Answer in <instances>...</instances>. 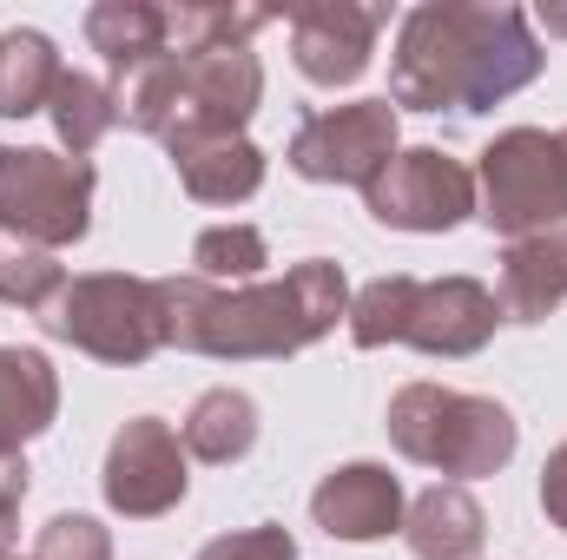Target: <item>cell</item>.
Segmentation results:
<instances>
[{
    "label": "cell",
    "mask_w": 567,
    "mask_h": 560,
    "mask_svg": "<svg viewBox=\"0 0 567 560\" xmlns=\"http://www.w3.org/2000/svg\"><path fill=\"white\" fill-rule=\"evenodd\" d=\"M548 66L522 7L423 0L396 27L390 53V106L403 113H495Z\"/></svg>",
    "instance_id": "1"
},
{
    "label": "cell",
    "mask_w": 567,
    "mask_h": 560,
    "mask_svg": "<svg viewBox=\"0 0 567 560\" xmlns=\"http://www.w3.org/2000/svg\"><path fill=\"white\" fill-rule=\"evenodd\" d=\"M165 297V343L218 363H271L323 343L337 317H350V278L330 258H303L278 283H225L205 278H158Z\"/></svg>",
    "instance_id": "2"
},
{
    "label": "cell",
    "mask_w": 567,
    "mask_h": 560,
    "mask_svg": "<svg viewBox=\"0 0 567 560\" xmlns=\"http://www.w3.org/2000/svg\"><path fill=\"white\" fill-rule=\"evenodd\" d=\"M502 303L482 278H377L350 297V343L383 350L410 343L423 356H475L488 350Z\"/></svg>",
    "instance_id": "3"
},
{
    "label": "cell",
    "mask_w": 567,
    "mask_h": 560,
    "mask_svg": "<svg viewBox=\"0 0 567 560\" xmlns=\"http://www.w3.org/2000/svg\"><path fill=\"white\" fill-rule=\"evenodd\" d=\"M390 442L435 475L475 481V475H502L515 462L522 428L495 396H468V390H442V383H403L390 396Z\"/></svg>",
    "instance_id": "4"
},
{
    "label": "cell",
    "mask_w": 567,
    "mask_h": 560,
    "mask_svg": "<svg viewBox=\"0 0 567 560\" xmlns=\"http://www.w3.org/2000/svg\"><path fill=\"white\" fill-rule=\"evenodd\" d=\"M475 218L488 231H502L508 245L522 238H548L567 225V126H508L482 145L475 165Z\"/></svg>",
    "instance_id": "5"
},
{
    "label": "cell",
    "mask_w": 567,
    "mask_h": 560,
    "mask_svg": "<svg viewBox=\"0 0 567 560\" xmlns=\"http://www.w3.org/2000/svg\"><path fill=\"white\" fill-rule=\"evenodd\" d=\"M47 330L100 363H152L165 350V297L158 278H126V271H86L66 278L60 303L47 310Z\"/></svg>",
    "instance_id": "6"
},
{
    "label": "cell",
    "mask_w": 567,
    "mask_h": 560,
    "mask_svg": "<svg viewBox=\"0 0 567 560\" xmlns=\"http://www.w3.org/2000/svg\"><path fill=\"white\" fill-rule=\"evenodd\" d=\"M93 165L47 145H0V231L66 251L93 231Z\"/></svg>",
    "instance_id": "7"
},
{
    "label": "cell",
    "mask_w": 567,
    "mask_h": 560,
    "mask_svg": "<svg viewBox=\"0 0 567 560\" xmlns=\"http://www.w3.org/2000/svg\"><path fill=\"white\" fill-rule=\"evenodd\" d=\"M265 100V66L251 46H205V53H178V106L165 126V152L198 139H245L251 113Z\"/></svg>",
    "instance_id": "8"
},
{
    "label": "cell",
    "mask_w": 567,
    "mask_h": 560,
    "mask_svg": "<svg viewBox=\"0 0 567 560\" xmlns=\"http://www.w3.org/2000/svg\"><path fill=\"white\" fill-rule=\"evenodd\" d=\"M363 205L390 231H455L462 218H475L482 191H475V172L462 158H449L435 145H403L363 185Z\"/></svg>",
    "instance_id": "9"
},
{
    "label": "cell",
    "mask_w": 567,
    "mask_h": 560,
    "mask_svg": "<svg viewBox=\"0 0 567 560\" xmlns=\"http://www.w3.org/2000/svg\"><path fill=\"white\" fill-rule=\"evenodd\" d=\"M403 152L396 133V106L390 100H350L330 113H310L290 133V172L310 185H370L390 158Z\"/></svg>",
    "instance_id": "10"
},
{
    "label": "cell",
    "mask_w": 567,
    "mask_h": 560,
    "mask_svg": "<svg viewBox=\"0 0 567 560\" xmlns=\"http://www.w3.org/2000/svg\"><path fill=\"white\" fill-rule=\"evenodd\" d=\"M100 488H106V508L126 515V521H158V515H172V508L185 501V488H192V475H185V442H178L158 416H133L113 435V448H106Z\"/></svg>",
    "instance_id": "11"
},
{
    "label": "cell",
    "mask_w": 567,
    "mask_h": 560,
    "mask_svg": "<svg viewBox=\"0 0 567 560\" xmlns=\"http://www.w3.org/2000/svg\"><path fill=\"white\" fill-rule=\"evenodd\" d=\"M383 27H390V7H357V0L290 7V60L310 86H357L377 60Z\"/></svg>",
    "instance_id": "12"
},
{
    "label": "cell",
    "mask_w": 567,
    "mask_h": 560,
    "mask_svg": "<svg viewBox=\"0 0 567 560\" xmlns=\"http://www.w3.org/2000/svg\"><path fill=\"white\" fill-rule=\"evenodd\" d=\"M403 481L383 462H343L310 495V521L337 541H383L390 528H403Z\"/></svg>",
    "instance_id": "13"
},
{
    "label": "cell",
    "mask_w": 567,
    "mask_h": 560,
    "mask_svg": "<svg viewBox=\"0 0 567 560\" xmlns=\"http://www.w3.org/2000/svg\"><path fill=\"white\" fill-rule=\"evenodd\" d=\"M403 541L416 560H475L488 541V515L462 481H435L403 508Z\"/></svg>",
    "instance_id": "14"
},
{
    "label": "cell",
    "mask_w": 567,
    "mask_h": 560,
    "mask_svg": "<svg viewBox=\"0 0 567 560\" xmlns=\"http://www.w3.org/2000/svg\"><path fill=\"white\" fill-rule=\"evenodd\" d=\"M60 416V376L47 350L0 343V462H13L33 435H47Z\"/></svg>",
    "instance_id": "15"
},
{
    "label": "cell",
    "mask_w": 567,
    "mask_h": 560,
    "mask_svg": "<svg viewBox=\"0 0 567 560\" xmlns=\"http://www.w3.org/2000/svg\"><path fill=\"white\" fill-rule=\"evenodd\" d=\"M502 323H548L567 303V265H561V238H522L502 251Z\"/></svg>",
    "instance_id": "16"
},
{
    "label": "cell",
    "mask_w": 567,
    "mask_h": 560,
    "mask_svg": "<svg viewBox=\"0 0 567 560\" xmlns=\"http://www.w3.org/2000/svg\"><path fill=\"white\" fill-rule=\"evenodd\" d=\"M178 185L198 205H245L265 185V152L251 139H198V145H172Z\"/></svg>",
    "instance_id": "17"
},
{
    "label": "cell",
    "mask_w": 567,
    "mask_h": 560,
    "mask_svg": "<svg viewBox=\"0 0 567 560\" xmlns=\"http://www.w3.org/2000/svg\"><path fill=\"white\" fill-rule=\"evenodd\" d=\"M66 80L60 46L40 27H7L0 33V120H33L53 106V86Z\"/></svg>",
    "instance_id": "18"
},
{
    "label": "cell",
    "mask_w": 567,
    "mask_h": 560,
    "mask_svg": "<svg viewBox=\"0 0 567 560\" xmlns=\"http://www.w3.org/2000/svg\"><path fill=\"white\" fill-rule=\"evenodd\" d=\"M86 40L113 66V80L145 66V60H158V53H172L165 7H152V0H100V7H86Z\"/></svg>",
    "instance_id": "19"
},
{
    "label": "cell",
    "mask_w": 567,
    "mask_h": 560,
    "mask_svg": "<svg viewBox=\"0 0 567 560\" xmlns=\"http://www.w3.org/2000/svg\"><path fill=\"white\" fill-rule=\"evenodd\" d=\"M178 442H185V455H198V462H212V468L245 462L251 442H258V403H251L245 390H205V396L192 403Z\"/></svg>",
    "instance_id": "20"
},
{
    "label": "cell",
    "mask_w": 567,
    "mask_h": 560,
    "mask_svg": "<svg viewBox=\"0 0 567 560\" xmlns=\"http://www.w3.org/2000/svg\"><path fill=\"white\" fill-rule=\"evenodd\" d=\"M47 113H53V133L66 145V158H86L93 145L120 126V93L106 80H93V73H66L53 86V106Z\"/></svg>",
    "instance_id": "21"
},
{
    "label": "cell",
    "mask_w": 567,
    "mask_h": 560,
    "mask_svg": "<svg viewBox=\"0 0 567 560\" xmlns=\"http://www.w3.org/2000/svg\"><path fill=\"white\" fill-rule=\"evenodd\" d=\"M60 290H66V271H60L53 251L0 231V303H13V310H53Z\"/></svg>",
    "instance_id": "22"
},
{
    "label": "cell",
    "mask_w": 567,
    "mask_h": 560,
    "mask_svg": "<svg viewBox=\"0 0 567 560\" xmlns=\"http://www.w3.org/2000/svg\"><path fill=\"white\" fill-rule=\"evenodd\" d=\"M192 265H198L192 278H205V283H251L271 265V245H265L258 225H212V231H198Z\"/></svg>",
    "instance_id": "23"
},
{
    "label": "cell",
    "mask_w": 567,
    "mask_h": 560,
    "mask_svg": "<svg viewBox=\"0 0 567 560\" xmlns=\"http://www.w3.org/2000/svg\"><path fill=\"white\" fill-rule=\"evenodd\" d=\"M33 560H113V535L93 515H53L33 541Z\"/></svg>",
    "instance_id": "24"
},
{
    "label": "cell",
    "mask_w": 567,
    "mask_h": 560,
    "mask_svg": "<svg viewBox=\"0 0 567 560\" xmlns=\"http://www.w3.org/2000/svg\"><path fill=\"white\" fill-rule=\"evenodd\" d=\"M198 560H297V541L284 528H245V535H218L205 541Z\"/></svg>",
    "instance_id": "25"
},
{
    "label": "cell",
    "mask_w": 567,
    "mask_h": 560,
    "mask_svg": "<svg viewBox=\"0 0 567 560\" xmlns=\"http://www.w3.org/2000/svg\"><path fill=\"white\" fill-rule=\"evenodd\" d=\"M20 501H27V462H0V560L13 554L20 541Z\"/></svg>",
    "instance_id": "26"
},
{
    "label": "cell",
    "mask_w": 567,
    "mask_h": 560,
    "mask_svg": "<svg viewBox=\"0 0 567 560\" xmlns=\"http://www.w3.org/2000/svg\"><path fill=\"white\" fill-rule=\"evenodd\" d=\"M542 508H548V521L567 535V442L542 462Z\"/></svg>",
    "instance_id": "27"
},
{
    "label": "cell",
    "mask_w": 567,
    "mask_h": 560,
    "mask_svg": "<svg viewBox=\"0 0 567 560\" xmlns=\"http://www.w3.org/2000/svg\"><path fill=\"white\" fill-rule=\"evenodd\" d=\"M548 27H561V33H567V13H548Z\"/></svg>",
    "instance_id": "28"
},
{
    "label": "cell",
    "mask_w": 567,
    "mask_h": 560,
    "mask_svg": "<svg viewBox=\"0 0 567 560\" xmlns=\"http://www.w3.org/2000/svg\"><path fill=\"white\" fill-rule=\"evenodd\" d=\"M555 238H561V265H567V225H561V231H555Z\"/></svg>",
    "instance_id": "29"
}]
</instances>
